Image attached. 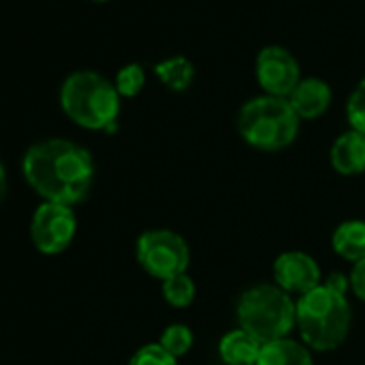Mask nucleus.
Wrapping results in <instances>:
<instances>
[{"label":"nucleus","instance_id":"f3484780","mask_svg":"<svg viewBox=\"0 0 365 365\" xmlns=\"http://www.w3.org/2000/svg\"><path fill=\"white\" fill-rule=\"evenodd\" d=\"M159 344L172 354V356H182L187 354L194 346V333L187 324H180V322H174L170 327H165V331L161 333L159 337Z\"/></svg>","mask_w":365,"mask_h":365},{"label":"nucleus","instance_id":"6ab92c4d","mask_svg":"<svg viewBox=\"0 0 365 365\" xmlns=\"http://www.w3.org/2000/svg\"><path fill=\"white\" fill-rule=\"evenodd\" d=\"M346 118L350 123V129L365 135V78L352 88L348 103H346Z\"/></svg>","mask_w":365,"mask_h":365},{"label":"nucleus","instance_id":"20e7f679","mask_svg":"<svg viewBox=\"0 0 365 365\" xmlns=\"http://www.w3.org/2000/svg\"><path fill=\"white\" fill-rule=\"evenodd\" d=\"M239 329L247 331L260 344L288 337L297 324V303L277 284H258L247 288L237 303Z\"/></svg>","mask_w":365,"mask_h":365},{"label":"nucleus","instance_id":"4468645a","mask_svg":"<svg viewBox=\"0 0 365 365\" xmlns=\"http://www.w3.org/2000/svg\"><path fill=\"white\" fill-rule=\"evenodd\" d=\"M331 245L339 258L352 264L363 260L365 258V222L361 220L341 222L331 237Z\"/></svg>","mask_w":365,"mask_h":365},{"label":"nucleus","instance_id":"f8f14e48","mask_svg":"<svg viewBox=\"0 0 365 365\" xmlns=\"http://www.w3.org/2000/svg\"><path fill=\"white\" fill-rule=\"evenodd\" d=\"M262 344L243 329H235L220 339V356L226 365H256Z\"/></svg>","mask_w":365,"mask_h":365},{"label":"nucleus","instance_id":"7ed1b4c3","mask_svg":"<svg viewBox=\"0 0 365 365\" xmlns=\"http://www.w3.org/2000/svg\"><path fill=\"white\" fill-rule=\"evenodd\" d=\"M61 108L80 127L112 131L120 112V95L108 78L97 71H76L61 86Z\"/></svg>","mask_w":365,"mask_h":365},{"label":"nucleus","instance_id":"aec40b11","mask_svg":"<svg viewBox=\"0 0 365 365\" xmlns=\"http://www.w3.org/2000/svg\"><path fill=\"white\" fill-rule=\"evenodd\" d=\"M129 365H178L176 356H172L159 341L157 344H146L133 352L129 359Z\"/></svg>","mask_w":365,"mask_h":365},{"label":"nucleus","instance_id":"a211bd4d","mask_svg":"<svg viewBox=\"0 0 365 365\" xmlns=\"http://www.w3.org/2000/svg\"><path fill=\"white\" fill-rule=\"evenodd\" d=\"M144 84H146V73H144V67L138 63H129V65L120 67L116 78H114V86H116L120 97L140 95Z\"/></svg>","mask_w":365,"mask_h":365},{"label":"nucleus","instance_id":"9d476101","mask_svg":"<svg viewBox=\"0 0 365 365\" xmlns=\"http://www.w3.org/2000/svg\"><path fill=\"white\" fill-rule=\"evenodd\" d=\"M331 99H333L331 86L320 78H303L288 97L292 110L301 120L320 118L329 110Z\"/></svg>","mask_w":365,"mask_h":365},{"label":"nucleus","instance_id":"412c9836","mask_svg":"<svg viewBox=\"0 0 365 365\" xmlns=\"http://www.w3.org/2000/svg\"><path fill=\"white\" fill-rule=\"evenodd\" d=\"M350 288L361 301H365V258L354 262L350 273Z\"/></svg>","mask_w":365,"mask_h":365},{"label":"nucleus","instance_id":"0eeeda50","mask_svg":"<svg viewBox=\"0 0 365 365\" xmlns=\"http://www.w3.org/2000/svg\"><path fill=\"white\" fill-rule=\"evenodd\" d=\"M78 230V217L71 207L56 202H41L31 222V241L37 252L46 256L63 254Z\"/></svg>","mask_w":365,"mask_h":365},{"label":"nucleus","instance_id":"f257e3e1","mask_svg":"<svg viewBox=\"0 0 365 365\" xmlns=\"http://www.w3.org/2000/svg\"><path fill=\"white\" fill-rule=\"evenodd\" d=\"M22 174L43 202L73 207L84 200L93 185L95 161L82 144L50 138L35 142L24 153Z\"/></svg>","mask_w":365,"mask_h":365},{"label":"nucleus","instance_id":"423d86ee","mask_svg":"<svg viewBox=\"0 0 365 365\" xmlns=\"http://www.w3.org/2000/svg\"><path fill=\"white\" fill-rule=\"evenodd\" d=\"M135 258L140 267L161 282L187 273L190 247L174 230H146L135 243Z\"/></svg>","mask_w":365,"mask_h":365},{"label":"nucleus","instance_id":"6e6552de","mask_svg":"<svg viewBox=\"0 0 365 365\" xmlns=\"http://www.w3.org/2000/svg\"><path fill=\"white\" fill-rule=\"evenodd\" d=\"M256 80L264 95L288 99L301 78L299 61L284 46H267L256 56Z\"/></svg>","mask_w":365,"mask_h":365},{"label":"nucleus","instance_id":"ddd939ff","mask_svg":"<svg viewBox=\"0 0 365 365\" xmlns=\"http://www.w3.org/2000/svg\"><path fill=\"white\" fill-rule=\"evenodd\" d=\"M256 365H314V359L305 344L290 337H282L262 344Z\"/></svg>","mask_w":365,"mask_h":365},{"label":"nucleus","instance_id":"f03ea898","mask_svg":"<svg viewBox=\"0 0 365 365\" xmlns=\"http://www.w3.org/2000/svg\"><path fill=\"white\" fill-rule=\"evenodd\" d=\"M352 320L346 292L329 282L312 288L297 299V327L303 344L312 350H335L348 335Z\"/></svg>","mask_w":365,"mask_h":365},{"label":"nucleus","instance_id":"5701e85b","mask_svg":"<svg viewBox=\"0 0 365 365\" xmlns=\"http://www.w3.org/2000/svg\"><path fill=\"white\" fill-rule=\"evenodd\" d=\"M93 3H108V0H93Z\"/></svg>","mask_w":365,"mask_h":365},{"label":"nucleus","instance_id":"39448f33","mask_svg":"<svg viewBox=\"0 0 365 365\" xmlns=\"http://www.w3.org/2000/svg\"><path fill=\"white\" fill-rule=\"evenodd\" d=\"M301 118L284 97L260 95L243 103L239 112L241 138L258 150H282L299 135Z\"/></svg>","mask_w":365,"mask_h":365},{"label":"nucleus","instance_id":"1a4fd4ad","mask_svg":"<svg viewBox=\"0 0 365 365\" xmlns=\"http://www.w3.org/2000/svg\"><path fill=\"white\" fill-rule=\"evenodd\" d=\"M273 279L288 294H305L322 284V273L314 256L305 252H284L273 262Z\"/></svg>","mask_w":365,"mask_h":365},{"label":"nucleus","instance_id":"9b49d317","mask_svg":"<svg viewBox=\"0 0 365 365\" xmlns=\"http://www.w3.org/2000/svg\"><path fill=\"white\" fill-rule=\"evenodd\" d=\"M331 165L344 176H356L365 172V135L348 129L335 138L331 146Z\"/></svg>","mask_w":365,"mask_h":365},{"label":"nucleus","instance_id":"4be33fe9","mask_svg":"<svg viewBox=\"0 0 365 365\" xmlns=\"http://www.w3.org/2000/svg\"><path fill=\"white\" fill-rule=\"evenodd\" d=\"M5 198H7V170L3 161H0V205L5 202Z\"/></svg>","mask_w":365,"mask_h":365},{"label":"nucleus","instance_id":"dca6fc26","mask_svg":"<svg viewBox=\"0 0 365 365\" xmlns=\"http://www.w3.org/2000/svg\"><path fill=\"white\" fill-rule=\"evenodd\" d=\"M163 299L172 307H187L196 299V284L187 273H180L163 282Z\"/></svg>","mask_w":365,"mask_h":365},{"label":"nucleus","instance_id":"2eb2a0df","mask_svg":"<svg viewBox=\"0 0 365 365\" xmlns=\"http://www.w3.org/2000/svg\"><path fill=\"white\" fill-rule=\"evenodd\" d=\"M155 76L159 78V82L165 88H170L174 93H182L192 86V82L196 78V67L187 56L174 54L155 65Z\"/></svg>","mask_w":365,"mask_h":365}]
</instances>
